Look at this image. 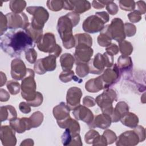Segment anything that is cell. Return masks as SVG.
Wrapping results in <instances>:
<instances>
[{
	"label": "cell",
	"instance_id": "cell-28",
	"mask_svg": "<svg viewBox=\"0 0 146 146\" xmlns=\"http://www.w3.org/2000/svg\"><path fill=\"white\" fill-rule=\"evenodd\" d=\"M60 65L63 71L71 70L75 62V58L70 53H65L60 56Z\"/></svg>",
	"mask_w": 146,
	"mask_h": 146
},
{
	"label": "cell",
	"instance_id": "cell-45",
	"mask_svg": "<svg viewBox=\"0 0 146 146\" xmlns=\"http://www.w3.org/2000/svg\"><path fill=\"white\" fill-rule=\"evenodd\" d=\"M72 133L70 132V131L66 128L64 133L62 136V142L63 145H70L72 138Z\"/></svg>",
	"mask_w": 146,
	"mask_h": 146
},
{
	"label": "cell",
	"instance_id": "cell-15",
	"mask_svg": "<svg viewBox=\"0 0 146 146\" xmlns=\"http://www.w3.org/2000/svg\"><path fill=\"white\" fill-rule=\"evenodd\" d=\"M27 69L24 62L20 59L16 58L11 63V75L15 80H22L26 76Z\"/></svg>",
	"mask_w": 146,
	"mask_h": 146
},
{
	"label": "cell",
	"instance_id": "cell-41",
	"mask_svg": "<svg viewBox=\"0 0 146 146\" xmlns=\"http://www.w3.org/2000/svg\"><path fill=\"white\" fill-rule=\"evenodd\" d=\"M26 60L30 63H35L36 61L37 52L34 48H30L25 51Z\"/></svg>",
	"mask_w": 146,
	"mask_h": 146
},
{
	"label": "cell",
	"instance_id": "cell-6",
	"mask_svg": "<svg viewBox=\"0 0 146 146\" xmlns=\"http://www.w3.org/2000/svg\"><path fill=\"white\" fill-rule=\"evenodd\" d=\"M26 11L33 15L31 26L35 30H42L48 19V11L42 6H29L26 8Z\"/></svg>",
	"mask_w": 146,
	"mask_h": 146
},
{
	"label": "cell",
	"instance_id": "cell-26",
	"mask_svg": "<svg viewBox=\"0 0 146 146\" xmlns=\"http://www.w3.org/2000/svg\"><path fill=\"white\" fill-rule=\"evenodd\" d=\"M120 120L123 125L131 128H135L139 123L138 117L135 113L129 112L124 115Z\"/></svg>",
	"mask_w": 146,
	"mask_h": 146
},
{
	"label": "cell",
	"instance_id": "cell-3",
	"mask_svg": "<svg viewBox=\"0 0 146 146\" xmlns=\"http://www.w3.org/2000/svg\"><path fill=\"white\" fill-rule=\"evenodd\" d=\"M34 71L30 68H27L26 75L22 80L21 95L26 100L27 103L33 101L36 96V84L34 80Z\"/></svg>",
	"mask_w": 146,
	"mask_h": 146
},
{
	"label": "cell",
	"instance_id": "cell-40",
	"mask_svg": "<svg viewBox=\"0 0 146 146\" xmlns=\"http://www.w3.org/2000/svg\"><path fill=\"white\" fill-rule=\"evenodd\" d=\"M7 88L11 94L16 95L19 92L21 87L18 82L10 80L7 83Z\"/></svg>",
	"mask_w": 146,
	"mask_h": 146
},
{
	"label": "cell",
	"instance_id": "cell-22",
	"mask_svg": "<svg viewBox=\"0 0 146 146\" xmlns=\"http://www.w3.org/2000/svg\"><path fill=\"white\" fill-rule=\"evenodd\" d=\"M117 66L120 74L131 73L133 68V62L131 58L129 56L120 55L117 59Z\"/></svg>",
	"mask_w": 146,
	"mask_h": 146
},
{
	"label": "cell",
	"instance_id": "cell-9",
	"mask_svg": "<svg viewBox=\"0 0 146 146\" xmlns=\"http://www.w3.org/2000/svg\"><path fill=\"white\" fill-rule=\"evenodd\" d=\"M7 19V26L10 29L16 30L21 28L26 30L30 25L28 17L24 13H9L6 14Z\"/></svg>",
	"mask_w": 146,
	"mask_h": 146
},
{
	"label": "cell",
	"instance_id": "cell-48",
	"mask_svg": "<svg viewBox=\"0 0 146 146\" xmlns=\"http://www.w3.org/2000/svg\"><path fill=\"white\" fill-rule=\"evenodd\" d=\"M1 33H0V35L1 36L3 35L5 33V32L7 30V28H8V26H7V19L6 18V15H3V14L1 12Z\"/></svg>",
	"mask_w": 146,
	"mask_h": 146
},
{
	"label": "cell",
	"instance_id": "cell-12",
	"mask_svg": "<svg viewBox=\"0 0 146 146\" xmlns=\"http://www.w3.org/2000/svg\"><path fill=\"white\" fill-rule=\"evenodd\" d=\"M104 22L97 15H92L87 17L82 25L83 30L91 34L101 31L104 27Z\"/></svg>",
	"mask_w": 146,
	"mask_h": 146
},
{
	"label": "cell",
	"instance_id": "cell-13",
	"mask_svg": "<svg viewBox=\"0 0 146 146\" xmlns=\"http://www.w3.org/2000/svg\"><path fill=\"white\" fill-rule=\"evenodd\" d=\"M82 94L81 89L76 87H72L68 90L66 95V104L70 110H74L80 105Z\"/></svg>",
	"mask_w": 146,
	"mask_h": 146
},
{
	"label": "cell",
	"instance_id": "cell-52",
	"mask_svg": "<svg viewBox=\"0 0 146 146\" xmlns=\"http://www.w3.org/2000/svg\"><path fill=\"white\" fill-rule=\"evenodd\" d=\"M83 104L87 107H91L95 105V99L90 96H85L83 99Z\"/></svg>",
	"mask_w": 146,
	"mask_h": 146
},
{
	"label": "cell",
	"instance_id": "cell-34",
	"mask_svg": "<svg viewBox=\"0 0 146 146\" xmlns=\"http://www.w3.org/2000/svg\"><path fill=\"white\" fill-rule=\"evenodd\" d=\"M32 128H36L39 127L43 120V115L40 111H36L29 117Z\"/></svg>",
	"mask_w": 146,
	"mask_h": 146
},
{
	"label": "cell",
	"instance_id": "cell-50",
	"mask_svg": "<svg viewBox=\"0 0 146 146\" xmlns=\"http://www.w3.org/2000/svg\"><path fill=\"white\" fill-rule=\"evenodd\" d=\"M43 98L42 94L39 92H37L36 98L33 101L27 103L30 106H32V107H38L40 105H41V104L43 102Z\"/></svg>",
	"mask_w": 146,
	"mask_h": 146
},
{
	"label": "cell",
	"instance_id": "cell-1",
	"mask_svg": "<svg viewBox=\"0 0 146 146\" xmlns=\"http://www.w3.org/2000/svg\"><path fill=\"white\" fill-rule=\"evenodd\" d=\"M34 40L26 30H13L1 36L0 46L11 57L19 56L23 51L32 48Z\"/></svg>",
	"mask_w": 146,
	"mask_h": 146
},
{
	"label": "cell",
	"instance_id": "cell-43",
	"mask_svg": "<svg viewBox=\"0 0 146 146\" xmlns=\"http://www.w3.org/2000/svg\"><path fill=\"white\" fill-rule=\"evenodd\" d=\"M103 135L105 137L107 144H112L114 141H116L117 139V136L115 133L110 129H106L104 131Z\"/></svg>",
	"mask_w": 146,
	"mask_h": 146
},
{
	"label": "cell",
	"instance_id": "cell-17",
	"mask_svg": "<svg viewBox=\"0 0 146 146\" xmlns=\"http://www.w3.org/2000/svg\"><path fill=\"white\" fill-rule=\"evenodd\" d=\"M90 72L93 74H100L104 70L106 63L103 54H96L93 59H91L88 63Z\"/></svg>",
	"mask_w": 146,
	"mask_h": 146
},
{
	"label": "cell",
	"instance_id": "cell-54",
	"mask_svg": "<svg viewBox=\"0 0 146 146\" xmlns=\"http://www.w3.org/2000/svg\"><path fill=\"white\" fill-rule=\"evenodd\" d=\"M109 2L110 1H93L92 2V5L95 9H100L104 8Z\"/></svg>",
	"mask_w": 146,
	"mask_h": 146
},
{
	"label": "cell",
	"instance_id": "cell-61",
	"mask_svg": "<svg viewBox=\"0 0 146 146\" xmlns=\"http://www.w3.org/2000/svg\"><path fill=\"white\" fill-rule=\"evenodd\" d=\"M1 87H2L4 84H5L7 80V78L6 75L3 74V72H1Z\"/></svg>",
	"mask_w": 146,
	"mask_h": 146
},
{
	"label": "cell",
	"instance_id": "cell-47",
	"mask_svg": "<svg viewBox=\"0 0 146 146\" xmlns=\"http://www.w3.org/2000/svg\"><path fill=\"white\" fill-rule=\"evenodd\" d=\"M133 131L137 135L139 142H143L145 139V131L144 128L141 125H137L133 128Z\"/></svg>",
	"mask_w": 146,
	"mask_h": 146
},
{
	"label": "cell",
	"instance_id": "cell-33",
	"mask_svg": "<svg viewBox=\"0 0 146 146\" xmlns=\"http://www.w3.org/2000/svg\"><path fill=\"white\" fill-rule=\"evenodd\" d=\"M118 47L122 55L129 56L133 51V46L131 43L127 40H124L119 42Z\"/></svg>",
	"mask_w": 146,
	"mask_h": 146
},
{
	"label": "cell",
	"instance_id": "cell-55",
	"mask_svg": "<svg viewBox=\"0 0 146 146\" xmlns=\"http://www.w3.org/2000/svg\"><path fill=\"white\" fill-rule=\"evenodd\" d=\"M19 110L23 113H29L31 112L30 106L26 102H21L19 105Z\"/></svg>",
	"mask_w": 146,
	"mask_h": 146
},
{
	"label": "cell",
	"instance_id": "cell-49",
	"mask_svg": "<svg viewBox=\"0 0 146 146\" xmlns=\"http://www.w3.org/2000/svg\"><path fill=\"white\" fill-rule=\"evenodd\" d=\"M106 9L110 14L115 15L118 11V6L113 1H110L106 5Z\"/></svg>",
	"mask_w": 146,
	"mask_h": 146
},
{
	"label": "cell",
	"instance_id": "cell-2",
	"mask_svg": "<svg viewBox=\"0 0 146 146\" xmlns=\"http://www.w3.org/2000/svg\"><path fill=\"white\" fill-rule=\"evenodd\" d=\"M75 26L73 21L67 14L60 17L58 21L57 30L63 46L67 49L75 46V40L72 34V29Z\"/></svg>",
	"mask_w": 146,
	"mask_h": 146
},
{
	"label": "cell",
	"instance_id": "cell-59",
	"mask_svg": "<svg viewBox=\"0 0 146 146\" xmlns=\"http://www.w3.org/2000/svg\"><path fill=\"white\" fill-rule=\"evenodd\" d=\"M10 98L9 94L4 89H0V100L1 102H7Z\"/></svg>",
	"mask_w": 146,
	"mask_h": 146
},
{
	"label": "cell",
	"instance_id": "cell-32",
	"mask_svg": "<svg viewBox=\"0 0 146 146\" xmlns=\"http://www.w3.org/2000/svg\"><path fill=\"white\" fill-rule=\"evenodd\" d=\"M26 6L25 1L20 0H13L10 1L9 7L13 13H21L25 9Z\"/></svg>",
	"mask_w": 146,
	"mask_h": 146
},
{
	"label": "cell",
	"instance_id": "cell-11",
	"mask_svg": "<svg viewBox=\"0 0 146 146\" xmlns=\"http://www.w3.org/2000/svg\"><path fill=\"white\" fill-rule=\"evenodd\" d=\"M94 51L91 47L85 44H79L75 46L74 57L76 64L80 63H88L93 55Z\"/></svg>",
	"mask_w": 146,
	"mask_h": 146
},
{
	"label": "cell",
	"instance_id": "cell-31",
	"mask_svg": "<svg viewBox=\"0 0 146 146\" xmlns=\"http://www.w3.org/2000/svg\"><path fill=\"white\" fill-rule=\"evenodd\" d=\"M98 43L102 47H108L111 44V40H112L108 33L107 32L106 29H103L100 31V34L98 36Z\"/></svg>",
	"mask_w": 146,
	"mask_h": 146
},
{
	"label": "cell",
	"instance_id": "cell-27",
	"mask_svg": "<svg viewBox=\"0 0 146 146\" xmlns=\"http://www.w3.org/2000/svg\"><path fill=\"white\" fill-rule=\"evenodd\" d=\"M73 10L72 11L77 13V14H82L84 13L91 9V5L90 2L88 1H71Z\"/></svg>",
	"mask_w": 146,
	"mask_h": 146
},
{
	"label": "cell",
	"instance_id": "cell-57",
	"mask_svg": "<svg viewBox=\"0 0 146 146\" xmlns=\"http://www.w3.org/2000/svg\"><path fill=\"white\" fill-rule=\"evenodd\" d=\"M136 5L137 6V10L139 11L141 14H144L146 11V6L145 3L143 1H137Z\"/></svg>",
	"mask_w": 146,
	"mask_h": 146
},
{
	"label": "cell",
	"instance_id": "cell-56",
	"mask_svg": "<svg viewBox=\"0 0 146 146\" xmlns=\"http://www.w3.org/2000/svg\"><path fill=\"white\" fill-rule=\"evenodd\" d=\"M82 144H83L79 133L73 134L72 140L70 145H82Z\"/></svg>",
	"mask_w": 146,
	"mask_h": 146
},
{
	"label": "cell",
	"instance_id": "cell-19",
	"mask_svg": "<svg viewBox=\"0 0 146 146\" xmlns=\"http://www.w3.org/2000/svg\"><path fill=\"white\" fill-rule=\"evenodd\" d=\"M10 126L17 132L22 133L27 130H30L31 127L29 118L21 117L10 121Z\"/></svg>",
	"mask_w": 146,
	"mask_h": 146
},
{
	"label": "cell",
	"instance_id": "cell-30",
	"mask_svg": "<svg viewBox=\"0 0 146 146\" xmlns=\"http://www.w3.org/2000/svg\"><path fill=\"white\" fill-rule=\"evenodd\" d=\"M74 38L75 40V46L79 44H85L91 47L92 44V39L91 36L87 33L76 34L74 35Z\"/></svg>",
	"mask_w": 146,
	"mask_h": 146
},
{
	"label": "cell",
	"instance_id": "cell-51",
	"mask_svg": "<svg viewBox=\"0 0 146 146\" xmlns=\"http://www.w3.org/2000/svg\"><path fill=\"white\" fill-rule=\"evenodd\" d=\"M106 50L107 53L112 56L116 55L119 51L118 46L115 43H111L110 46L106 47Z\"/></svg>",
	"mask_w": 146,
	"mask_h": 146
},
{
	"label": "cell",
	"instance_id": "cell-44",
	"mask_svg": "<svg viewBox=\"0 0 146 146\" xmlns=\"http://www.w3.org/2000/svg\"><path fill=\"white\" fill-rule=\"evenodd\" d=\"M124 26L125 36L128 37H131L136 34V28L133 24L131 23H125Z\"/></svg>",
	"mask_w": 146,
	"mask_h": 146
},
{
	"label": "cell",
	"instance_id": "cell-21",
	"mask_svg": "<svg viewBox=\"0 0 146 146\" xmlns=\"http://www.w3.org/2000/svg\"><path fill=\"white\" fill-rule=\"evenodd\" d=\"M70 108L64 102H61L53 108V115L56 121L64 120L70 116Z\"/></svg>",
	"mask_w": 146,
	"mask_h": 146
},
{
	"label": "cell",
	"instance_id": "cell-5",
	"mask_svg": "<svg viewBox=\"0 0 146 146\" xmlns=\"http://www.w3.org/2000/svg\"><path fill=\"white\" fill-rule=\"evenodd\" d=\"M117 94L115 91L111 88H107L96 98L95 102L101 108L103 113L110 116L113 109L112 103L114 101H117Z\"/></svg>",
	"mask_w": 146,
	"mask_h": 146
},
{
	"label": "cell",
	"instance_id": "cell-8",
	"mask_svg": "<svg viewBox=\"0 0 146 146\" xmlns=\"http://www.w3.org/2000/svg\"><path fill=\"white\" fill-rule=\"evenodd\" d=\"M121 74L116 64L104 70L103 74L99 76L102 82L103 89L109 88L110 87L116 83L120 79Z\"/></svg>",
	"mask_w": 146,
	"mask_h": 146
},
{
	"label": "cell",
	"instance_id": "cell-42",
	"mask_svg": "<svg viewBox=\"0 0 146 146\" xmlns=\"http://www.w3.org/2000/svg\"><path fill=\"white\" fill-rule=\"evenodd\" d=\"M114 109L121 116V117L129 112V107L125 102H119L117 103Z\"/></svg>",
	"mask_w": 146,
	"mask_h": 146
},
{
	"label": "cell",
	"instance_id": "cell-53",
	"mask_svg": "<svg viewBox=\"0 0 146 146\" xmlns=\"http://www.w3.org/2000/svg\"><path fill=\"white\" fill-rule=\"evenodd\" d=\"M103 56L104 58L106 67H111L113 64V56L108 54L106 52L103 53Z\"/></svg>",
	"mask_w": 146,
	"mask_h": 146
},
{
	"label": "cell",
	"instance_id": "cell-20",
	"mask_svg": "<svg viewBox=\"0 0 146 146\" xmlns=\"http://www.w3.org/2000/svg\"><path fill=\"white\" fill-rule=\"evenodd\" d=\"M111 116L106 113H103L96 115L92 121V122L88 125L90 128H99L101 129H107L111 124Z\"/></svg>",
	"mask_w": 146,
	"mask_h": 146
},
{
	"label": "cell",
	"instance_id": "cell-39",
	"mask_svg": "<svg viewBox=\"0 0 146 146\" xmlns=\"http://www.w3.org/2000/svg\"><path fill=\"white\" fill-rule=\"evenodd\" d=\"M63 1H47L48 8L53 11H58L63 8Z\"/></svg>",
	"mask_w": 146,
	"mask_h": 146
},
{
	"label": "cell",
	"instance_id": "cell-60",
	"mask_svg": "<svg viewBox=\"0 0 146 146\" xmlns=\"http://www.w3.org/2000/svg\"><path fill=\"white\" fill-rule=\"evenodd\" d=\"M34 145V141L31 139H27L23 140L20 145Z\"/></svg>",
	"mask_w": 146,
	"mask_h": 146
},
{
	"label": "cell",
	"instance_id": "cell-14",
	"mask_svg": "<svg viewBox=\"0 0 146 146\" xmlns=\"http://www.w3.org/2000/svg\"><path fill=\"white\" fill-rule=\"evenodd\" d=\"M116 145L131 146L136 145L139 143V139L136 132L133 131H127L121 133L116 140Z\"/></svg>",
	"mask_w": 146,
	"mask_h": 146
},
{
	"label": "cell",
	"instance_id": "cell-10",
	"mask_svg": "<svg viewBox=\"0 0 146 146\" xmlns=\"http://www.w3.org/2000/svg\"><path fill=\"white\" fill-rule=\"evenodd\" d=\"M56 57L54 55L49 54L45 58L38 59L34 66L35 72L38 74L42 75L47 71H54L56 66Z\"/></svg>",
	"mask_w": 146,
	"mask_h": 146
},
{
	"label": "cell",
	"instance_id": "cell-38",
	"mask_svg": "<svg viewBox=\"0 0 146 146\" xmlns=\"http://www.w3.org/2000/svg\"><path fill=\"white\" fill-rule=\"evenodd\" d=\"M120 8L125 11H132L135 9L136 4L134 1L131 0H122L119 1Z\"/></svg>",
	"mask_w": 146,
	"mask_h": 146
},
{
	"label": "cell",
	"instance_id": "cell-18",
	"mask_svg": "<svg viewBox=\"0 0 146 146\" xmlns=\"http://www.w3.org/2000/svg\"><path fill=\"white\" fill-rule=\"evenodd\" d=\"M15 131L9 125H3L1 128V140L3 145H15L17 139Z\"/></svg>",
	"mask_w": 146,
	"mask_h": 146
},
{
	"label": "cell",
	"instance_id": "cell-7",
	"mask_svg": "<svg viewBox=\"0 0 146 146\" xmlns=\"http://www.w3.org/2000/svg\"><path fill=\"white\" fill-rule=\"evenodd\" d=\"M107 32L112 39H114L118 43L124 40L125 38L124 26L123 21L120 18L113 19L110 25L104 26Z\"/></svg>",
	"mask_w": 146,
	"mask_h": 146
},
{
	"label": "cell",
	"instance_id": "cell-25",
	"mask_svg": "<svg viewBox=\"0 0 146 146\" xmlns=\"http://www.w3.org/2000/svg\"><path fill=\"white\" fill-rule=\"evenodd\" d=\"M85 88L88 92L93 93L103 90V83L100 76L88 80L85 84Z\"/></svg>",
	"mask_w": 146,
	"mask_h": 146
},
{
	"label": "cell",
	"instance_id": "cell-23",
	"mask_svg": "<svg viewBox=\"0 0 146 146\" xmlns=\"http://www.w3.org/2000/svg\"><path fill=\"white\" fill-rule=\"evenodd\" d=\"M57 123L60 128L63 129L67 128L72 134L79 133L80 132V127L79 123L71 117H69L64 120L57 121Z\"/></svg>",
	"mask_w": 146,
	"mask_h": 146
},
{
	"label": "cell",
	"instance_id": "cell-37",
	"mask_svg": "<svg viewBox=\"0 0 146 146\" xmlns=\"http://www.w3.org/2000/svg\"><path fill=\"white\" fill-rule=\"evenodd\" d=\"M26 30L29 33L32 39H33L34 42L35 43H36L43 36V30H35L31 26L30 24L29 26V27L26 29Z\"/></svg>",
	"mask_w": 146,
	"mask_h": 146
},
{
	"label": "cell",
	"instance_id": "cell-24",
	"mask_svg": "<svg viewBox=\"0 0 146 146\" xmlns=\"http://www.w3.org/2000/svg\"><path fill=\"white\" fill-rule=\"evenodd\" d=\"M17 116V111L14 107L11 105L1 107V121L8 120L10 121L15 119Z\"/></svg>",
	"mask_w": 146,
	"mask_h": 146
},
{
	"label": "cell",
	"instance_id": "cell-58",
	"mask_svg": "<svg viewBox=\"0 0 146 146\" xmlns=\"http://www.w3.org/2000/svg\"><path fill=\"white\" fill-rule=\"evenodd\" d=\"M95 15L99 17L104 23L108 22L109 21V15L106 11H101V12H96Z\"/></svg>",
	"mask_w": 146,
	"mask_h": 146
},
{
	"label": "cell",
	"instance_id": "cell-4",
	"mask_svg": "<svg viewBox=\"0 0 146 146\" xmlns=\"http://www.w3.org/2000/svg\"><path fill=\"white\" fill-rule=\"evenodd\" d=\"M38 48L42 52H48L59 57L62 52L61 47L56 43L55 37L51 33H46L36 43Z\"/></svg>",
	"mask_w": 146,
	"mask_h": 146
},
{
	"label": "cell",
	"instance_id": "cell-46",
	"mask_svg": "<svg viewBox=\"0 0 146 146\" xmlns=\"http://www.w3.org/2000/svg\"><path fill=\"white\" fill-rule=\"evenodd\" d=\"M129 20L132 23H136L141 19V14L137 10H134L132 12L127 15Z\"/></svg>",
	"mask_w": 146,
	"mask_h": 146
},
{
	"label": "cell",
	"instance_id": "cell-29",
	"mask_svg": "<svg viewBox=\"0 0 146 146\" xmlns=\"http://www.w3.org/2000/svg\"><path fill=\"white\" fill-rule=\"evenodd\" d=\"M59 77L60 80L63 83H67L72 80L78 82L79 83L83 81V79H80L75 75L74 72L72 70L63 71L59 75Z\"/></svg>",
	"mask_w": 146,
	"mask_h": 146
},
{
	"label": "cell",
	"instance_id": "cell-35",
	"mask_svg": "<svg viewBox=\"0 0 146 146\" xmlns=\"http://www.w3.org/2000/svg\"><path fill=\"white\" fill-rule=\"evenodd\" d=\"M76 73L79 78H84L90 73V69L87 63H80L76 64Z\"/></svg>",
	"mask_w": 146,
	"mask_h": 146
},
{
	"label": "cell",
	"instance_id": "cell-16",
	"mask_svg": "<svg viewBox=\"0 0 146 146\" xmlns=\"http://www.w3.org/2000/svg\"><path fill=\"white\" fill-rule=\"evenodd\" d=\"M74 117L78 120H82L89 125L94 120L92 112L85 106L79 105L72 111Z\"/></svg>",
	"mask_w": 146,
	"mask_h": 146
},
{
	"label": "cell",
	"instance_id": "cell-36",
	"mask_svg": "<svg viewBox=\"0 0 146 146\" xmlns=\"http://www.w3.org/2000/svg\"><path fill=\"white\" fill-rule=\"evenodd\" d=\"M99 136V133L96 131L94 129H91L86 133L84 136V140L86 143L94 145Z\"/></svg>",
	"mask_w": 146,
	"mask_h": 146
}]
</instances>
